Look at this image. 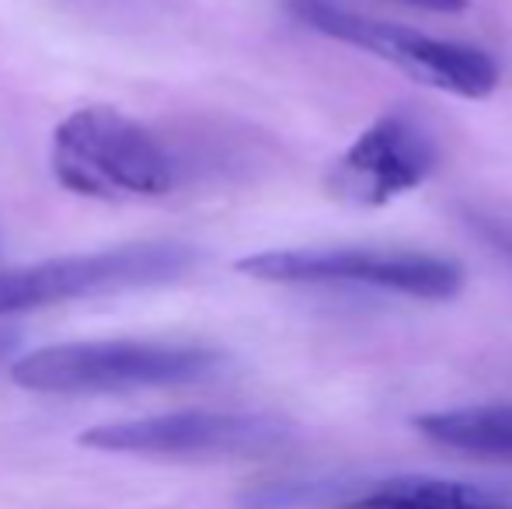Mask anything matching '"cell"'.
<instances>
[{"label": "cell", "mask_w": 512, "mask_h": 509, "mask_svg": "<svg viewBox=\"0 0 512 509\" xmlns=\"http://www.w3.org/2000/svg\"><path fill=\"white\" fill-rule=\"evenodd\" d=\"M223 356L178 342H63L14 360L11 381L39 394H102L133 387H175L209 381Z\"/></svg>", "instance_id": "1"}, {"label": "cell", "mask_w": 512, "mask_h": 509, "mask_svg": "<svg viewBox=\"0 0 512 509\" xmlns=\"http://www.w3.org/2000/svg\"><path fill=\"white\" fill-rule=\"evenodd\" d=\"M53 175L77 196H164L175 185V161L143 123L88 105L56 126Z\"/></svg>", "instance_id": "2"}, {"label": "cell", "mask_w": 512, "mask_h": 509, "mask_svg": "<svg viewBox=\"0 0 512 509\" xmlns=\"http://www.w3.org/2000/svg\"><path fill=\"white\" fill-rule=\"evenodd\" d=\"M290 14L310 32L366 49L377 60L398 67L401 74L415 77L418 84H429L446 95L488 98L499 88L495 56L471 42L436 39V35L415 32V28L394 25V21L338 7L331 0H290Z\"/></svg>", "instance_id": "3"}, {"label": "cell", "mask_w": 512, "mask_h": 509, "mask_svg": "<svg viewBox=\"0 0 512 509\" xmlns=\"http://www.w3.org/2000/svg\"><path fill=\"white\" fill-rule=\"evenodd\" d=\"M192 265L196 252L185 245H126L91 255L46 258L35 265H11L0 269V318L81 297L161 286L185 276Z\"/></svg>", "instance_id": "4"}, {"label": "cell", "mask_w": 512, "mask_h": 509, "mask_svg": "<svg viewBox=\"0 0 512 509\" xmlns=\"http://www.w3.org/2000/svg\"><path fill=\"white\" fill-rule=\"evenodd\" d=\"M237 272L262 283L290 286H366L398 297L450 300L464 286V269L450 258L422 252H366V248H290L237 262Z\"/></svg>", "instance_id": "5"}, {"label": "cell", "mask_w": 512, "mask_h": 509, "mask_svg": "<svg viewBox=\"0 0 512 509\" xmlns=\"http://www.w3.org/2000/svg\"><path fill=\"white\" fill-rule=\"evenodd\" d=\"M290 436L276 415L258 412H171L108 422L81 433V447L143 457H244L265 454Z\"/></svg>", "instance_id": "6"}, {"label": "cell", "mask_w": 512, "mask_h": 509, "mask_svg": "<svg viewBox=\"0 0 512 509\" xmlns=\"http://www.w3.org/2000/svg\"><path fill=\"white\" fill-rule=\"evenodd\" d=\"M439 164L432 136L408 116H384L349 143L331 171V189L356 206H384L429 182Z\"/></svg>", "instance_id": "7"}, {"label": "cell", "mask_w": 512, "mask_h": 509, "mask_svg": "<svg viewBox=\"0 0 512 509\" xmlns=\"http://www.w3.org/2000/svg\"><path fill=\"white\" fill-rule=\"evenodd\" d=\"M338 509H512V499L453 478L398 475L359 492Z\"/></svg>", "instance_id": "8"}, {"label": "cell", "mask_w": 512, "mask_h": 509, "mask_svg": "<svg viewBox=\"0 0 512 509\" xmlns=\"http://www.w3.org/2000/svg\"><path fill=\"white\" fill-rule=\"evenodd\" d=\"M415 429L439 447L474 457H502L512 461V405H467L446 412H425Z\"/></svg>", "instance_id": "9"}, {"label": "cell", "mask_w": 512, "mask_h": 509, "mask_svg": "<svg viewBox=\"0 0 512 509\" xmlns=\"http://www.w3.org/2000/svg\"><path fill=\"white\" fill-rule=\"evenodd\" d=\"M471 227L495 248L499 255H506L512 262V224L499 217H481V213H471Z\"/></svg>", "instance_id": "10"}, {"label": "cell", "mask_w": 512, "mask_h": 509, "mask_svg": "<svg viewBox=\"0 0 512 509\" xmlns=\"http://www.w3.org/2000/svg\"><path fill=\"white\" fill-rule=\"evenodd\" d=\"M401 4L422 7V11H436V14H457L467 7V0H401Z\"/></svg>", "instance_id": "11"}, {"label": "cell", "mask_w": 512, "mask_h": 509, "mask_svg": "<svg viewBox=\"0 0 512 509\" xmlns=\"http://www.w3.org/2000/svg\"><path fill=\"white\" fill-rule=\"evenodd\" d=\"M14 346H18V335H14V332H0V363H4L7 356L14 353Z\"/></svg>", "instance_id": "12"}]
</instances>
